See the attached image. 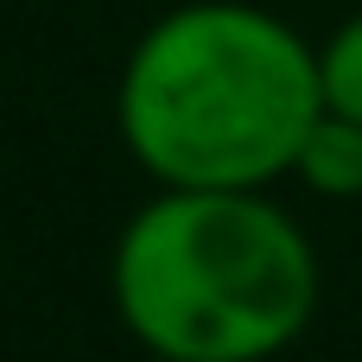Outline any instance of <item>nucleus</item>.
<instances>
[{
    "label": "nucleus",
    "mask_w": 362,
    "mask_h": 362,
    "mask_svg": "<svg viewBox=\"0 0 362 362\" xmlns=\"http://www.w3.org/2000/svg\"><path fill=\"white\" fill-rule=\"evenodd\" d=\"M318 115V45L255 0L165 6L115 76V134L153 191H274Z\"/></svg>",
    "instance_id": "nucleus-1"
},
{
    "label": "nucleus",
    "mask_w": 362,
    "mask_h": 362,
    "mask_svg": "<svg viewBox=\"0 0 362 362\" xmlns=\"http://www.w3.org/2000/svg\"><path fill=\"white\" fill-rule=\"evenodd\" d=\"M108 299L146 362H274L312 331L325 267L274 191H153L108 248Z\"/></svg>",
    "instance_id": "nucleus-2"
},
{
    "label": "nucleus",
    "mask_w": 362,
    "mask_h": 362,
    "mask_svg": "<svg viewBox=\"0 0 362 362\" xmlns=\"http://www.w3.org/2000/svg\"><path fill=\"white\" fill-rule=\"evenodd\" d=\"M293 178L325 204H362V127L325 108L293 159Z\"/></svg>",
    "instance_id": "nucleus-3"
},
{
    "label": "nucleus",
    "mask_w": 362,
    "mask_h": 362,
    "mask_svg": "<svg viewBox=\"0 0 362 362\" xmlns=\"http://www.w3.org/2000/svg\"><path fill=\"white\" fill-rule=\"evenodd\" d=\"M318 95L331 115L362 127V6L318 38Z\"/></svg>",
    "instance_id": "nucleus-4"
}]
</instances>
